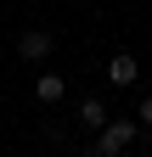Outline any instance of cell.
I'll list each match as a JSON object with an SVG mask.
<instances>
[{
	"label": "cell",
	"mask_w": 152,
	"mask_h": 157,
	"mask_svg": "<svg viewBox=\"0 0 152 157\" xmlns=\"http://www.w3.org/2000/svg\"><path fill=\"white\" fill-rule=\"evenodd\" d=\"M135 56H130V51H118V56H113V62H107V84H118V90H130V84H135Z\"/></svg>",
	"instance_id": "obj_3"
},
{
	"label": "cell",
	"mask_w": 152,
	"mask_h": 157,
	"mask_svg": "<svg viewBox=\"0 0 152 157\" xmlns=\"http://www.w3.org/2000/svg\"><path fill=\"white\" fill-rule=\"evenodd\" d=\"M141 124H152V90L141 95Z\"/></svg>",
	"instance_id": "obj_6"
},
{
	"label": "cell",
	"mask_w": 152,
	"mask_h": 157,
	"mask_svg": "<svg viewBox=\"0 0 152 157\" xmlns=\"http://www.w3.org/2000/svg\"><path fill=\"white\" fill-rule=\"evenodd\" d=\"M130 140H135V124H124V118H107V124H102L96 151H102V157H124V151H130Z\"/></svg>",
	"instance_id": "obj_1"
},
{
	"label": "cell",
	"mask_w": 152,
	"mask_h": 157,
	"mask_svg": "<svg viewBox=\"0 0 152 157\" xmlns=\"http://www.w3.org/2000/svg\"><path fill=\"white\" fill-rule=\"evenodd\" d=\"M85 157H102V151H96V146H90V151H85Z\"/></svg>",
	"instance_id": "obj_7"
},
{
	"label": "cell",
	"mask_w": 152,
	"mask_h": 157,
	"mask_svg": "<svg viewBox=\"0 0 152 157\" xmlns=\"http://www.w3.org/2000/svg\"><path fill=\"white\" fill-rule=\"evenodd\" d=\"M51 51H56L51 28H23V39H17V56H23V62H45Z\"/></svg>",
	"instance_id": "obj_2"
},
{
	"label": "cell",
	"mask_w": 152,
	"mask_h": 157,
	"mask_svg": "<svg viewBox=\"0 0 152 157\" xmlns=\"http://www.w3.org/2000/svg\"><path fill=\"white\" fill-rule=\"evenodd\" d=\"M107 118H113V112L102 107V95H85V101H79V124H85V129H102Z\"/></svg>",
	"instance_id": "obj_5"
},
{
	"label": "cell",
	"mask_w": 152,
	"mask_h": 157,
	"mask_svg": "<svg viewBox=\"0 0 152 157\" xmlns=\"http://www.w3.org/2000/svg\"><path fill=\"white\" fill-rule=\"evenodd\" d=\"M34 95H40L45 107H56V101L68 95V84H62V73H40V78H34Z\"/></svg>",
	"instance_id": "obj_4"
}]
</instances>
